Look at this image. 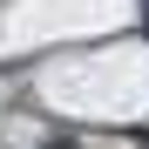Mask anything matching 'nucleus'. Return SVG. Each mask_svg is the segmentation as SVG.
Instances as JSON below:
<instances>
[{
    "mask_svg": "<svg viewBox=\"0 0 149 149\" xmlns=\"http://www.w3.org/2000/svg\"><path fill=\"white\" fill-rule=\"evenodd\" d=\"M47 149H81V142H68V136H54V142H47Z\"/></svg>",
    "mask_w": 149,
    "mask_h": 149,
    "instance_id": "nucleus-1",
    "label": "nucleus"
}]
</instances>
